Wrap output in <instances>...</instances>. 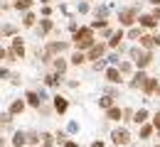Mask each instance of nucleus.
<instances>
[{
    "instance_id": "f3484780",
    "label": "nucleus",
    "mask_w": 160,
    "mask_h": 147,
    "mask_svg": "<svg viewBox=\"0 0 160 147\" xmlns=\"http://www.w3.org/2000/svg\"><path fill=\"white\" fill-rule=\"evenodd\" d=\"M145 79H148V76H145L143 71H138V74L133 76V81H131V88H140V86L145 84Z\"/></svg>"
},
{
    "instance_id": "6ab92c4d",
    "label": "nucleus",
    "mask_w": 160,
    "mask_h": 147,
    "mask_svg": "<svg viewBox=\"0 0 160 147\" xmlns=\"http://www.w3.org/2000/svg\"><path fill=\"white\" fill-rule=\"evenodd\" d=\"M35 22H37V15H35V12H25V17H22V25H25V27H35Z\"/></svg>"
},
{
    "instance_id": "9b49d317",
    "label": "nucleus",
    "mask_w": 160,
    "mask_h": 147,
    "mask_svg": "<svg viewBox=\"0 0 160 147\" xmlns=\"http://www.w3.org/2000/svg\"><path fill=\"white\" fill-rule=\"evenodd\" d=\"M32 2H35V0H15V2H12V7H15L18 12H30Z\"/></svg>"
},
{
    "instance_id": "f03ea898",
    "label": "nucleus",
    "mask_w": 160,
    "mask_h": 147,
    "mask_svg": "<svg viewBox=\"0 0 160 147\" xmlns=\"http://www.w3.org/2000/svg\"><path fill=\"white\" fill-rule=\"evenodd\" d=\"M131 57L136 59L138 69H145L148 64L153 62V54H150V52H145V49H140V47H133V49H131Z\"/></svg>"
},
{
    "instance_id": "6e6552de",
    "label": "nucleus",
    "mask_w": 160,
    "mask_h": 147,
    "mask_svg": "<svg viewBox=\"0 0 160 147\" xmlns=\"http://www.w3.org/2000/svg\"><path fill=\"white\" fill-rule=\"evenodd\" d=\"M10 49L15 52V57H18V59H22V57H25V42H22L20 37H12V44H10Z\"/></svg>"
},
{
    "instance_id": "aec40b11",
    "label": "nucleus",
    "mask_w": 160,
    "mask_h": 147,
    "mask_svg": "<svg viewBox=\"0 0 160 147\" xmlns=\"http://www.w3.org/2000/svg\"><path fill=\"white\" fill-rule=\"evenodd\" d=\"M140 88H143L145 93H153V91L158 88V81H155V79H145V84L140 86Z\"/></svg>"
},
{
    "instance_id": "f704fd0d",
    "label": "nucleus",
    "mask_w": 160,
    "mask_h": 147,
    "mask_svg": "<svg viewBox=\"0 0 160 147\" xmlns=\"http://www.w3.org/2000/svg\"><path fill=\"white\" fill-rule=\"evenodd\" d=\"M150 17H153V20H155V22L160 20V7H155V12H153V15H150Z\"/></svg>"
},
{
    "instance_id": "37998d69",
    "label": "nucleus",
    "mask_w": 160,
    "mask_h": 147,
    "mask_svg": "<svg viewBox=\"0 0 160 147\" xmlns=\"http://www.w3.org/2000/svg\"><path fill=\"white\" fill-rule=\"evenodd\" d=\"M2 145H5V140H2V137H0V147H2Z\"/></svg>"
},
{
    "instance_id": "7c9ffc66",
    "label": "nucleus",
    "mask_w": 160,
    "mask_h": 147,
    "mask_svg": "<svg viewBox=\"0 0 160 147\" xmlns=\"http://www.w3.org/2000/svg\"><path fill=\"white\" fill-rule=\"evenodd\" d=\"M128 34H131V39H138V37H140V30H131Z\"/></svg>"
},
{
    "instance_id": "0eeeda50",
    "label": "nucleus",
    "mask_w": 160,
    "mask_h": 147,
    "mask_svg": "<svg viewBox=\"0 0 160 147\" xmlns=\"http://www.w3.org/2000/svg\"><path fill=\"white\" fill-rule=\"evenodd\" d=\"M22 110H25V101H22V98H15V101L10 103V108H8V115L15 118V115H20Z\"/></svg>"
},
{
    "instance_id": "cd10ccee",
    "label": "nucleus",
    "mask_w": 160,
    "mask_h": 147,
    "mask_svg": "<svg viewBox=\"0 0 160 147\" xmlns=\"http://www.w3.org/2000/svg\"><path fill=\"white\" fill-rule=\"evenodd\" d=\"M150 135H153V125H143L140 127V137H143V140H148Z\"/></svg>"
},
{
    "instance_id": "2f4dec72",
    "label": "nucleus",
    "mask_w": 160,
    "mask_h": 147,
    "mask_svg": "<svg viewBox=\"0 0 160 147\" xmlns=\"http://www.w3.org/2000/svg\"><path fill=\"white\" fill-rule=\"evenodd\" d=\"M49 12H52V7H49V5H44V7H42V15H44V17H49Z\"/></svg>"
},
{
    "instance_id": "7ed1b4c3",
    "label": "nucleus",
    "mask_w": 160,
    "mask_h": 147,
    "mask_svg": "<svg viewBox=\"0 0 160 147\" xmlns=\"http://www.w3.org/2000/svg\"><path fill=\"white\" fill-rule=\"evenodd\" d=\"M44 101H47V96H44V93H37V91H27V93H25V105H32V108H40L42 103H44Z\"/></svg>"
},
{
    "instance_id": "79ce46f5",
    "label": "nucleus",
    "mask_w": 160,
    "mask_h": 147,
    "mask_svg": "<svg viewBox=\"0 0 160 147\" xmlns=\"http://www.w3.org/2000/svg\"><path fill=\"white\" fill-rule=\"evenodd\" d=\"M150 2H153V5H155V7H158V5H160V0H150Z\"/></svg>"
},
{
    "instance_id": "ea45409f",
    "label": "nucleus",
    "mask_w": 160,
    "mask_h": 147,
    "mask_svg": "<svg viewBox=\"0 0 160 147\" xmlns=\"http://www.w3.org/2000/svg\"><path fill=\"white\" fill-rule=\"evenodd\" d=\"M2 59H5V49L0 47V62H2Z\"/></svg>"
},
{
    "instance_id": "a211bd4d",
    "label": "nucleus",
    "mask_w": 160,
    "mask_h": 147,
    "mask_svg": "<svg viewBox=\"0 0 160 147\" xmlns=\"http://www.w3.org/2000/svg\"><path fill=\"white\" fill-rule=\"evenodd\" d=\"M121 115H123V110H121V108H116V105L106 110V118H108V120H121Z\"/></svg>"
},
{
    "instance_id": "f8f14e48",
    "label": "nucleus",
    "mask_w": 160,
    "mask_h": 147,
    "mask_svg": "<svg viewBox=\"0 0 160 147\" xmlns=\"http://www.w3.org/2000/svg\"><path fill=\"white\" fill-rule=\"evenodd\" d=\"M103 52H106V47H103V44H94V47L89 49V59H96V62H99L101 57H103Z\"/></svg>"
},
{
    "instance_id": "49530a36",
    "label": "nucleus",
    "mask_w": 160,
    "mask_h": 147,
    "mask_svg": "<svg viewBox=\"0 0 160 147\" xmlns=\"http://www.w3.org/2000/svg\"><path fill=\"white\" fill-rule=\"evenodd\" d=\"M12 2H15V0H12Z\"/></svg>"
},
{
    "instance_id": "bb28decb",
    "label": "nucleus",
    "mask_w": 160,
    "mask_h": 147,
    "mask_svg": "<svg viewBox=\"0 0 160 147\" xmlns=\"http://www.w3.org/2000/svg\"><path fill=\"white\" fill-rule=\"evenodd\" d=\"M84 62H86V57H84L81 52H74V54H72V64H77V66H79V64H84Z\"/></svg>"
},
{
    "instance_id": "c9c22d12",
    "label": "nucleus",
    "mask_w": 160,
    "mask_h": 147,
    "mask_svg": "<svg viewBox=\"0 0 160 147\" xmlns=\"http://www.w3.org/2000/svg\"><path fill=\"white\" fill-rule=\"evenodd\" d=\"M94 27H106V20H94Z\"/></svg>"
},
{
    "instance_id": "393cba45",
    "label": "nucleus",
    "mask_w": 160,
    "mask_h": 147,
    "mask_svg": "<svg viewBox=\"0 0 160 147\" xmlns=\"http://www.w3.org/2000/svg\"><path fill=\"white\" fill-rule=\"evenodd\" d=\"M133 120H136V123H145V120H148V110H143V108H140V110H136Z\"/></svg>"
},
{
    "instance_id": "dca6fc26",
    "label": "nucleus",
    "mask_w": 160,
    "mask_h": 147,
    "mask_svg": "<svg viewBox=\"0 0 160 147\" xmlns=\"http://www.w3.org/2000/svg\"><path fill=\"white\" fill-rule=\"evenodd\" d=\"M140 49H150V47H155V37H150V34H140Z\"/></svg>"
},
{
    "instance_id": "58836bf2",
    "label": "nucleus",
    "mask_w": 160,
    "mask_h": 147,
    "mask_svg": "<svg viewBox=\"0 0 160 147\" xmlns=\"http://www.w3.org/2000/svg\"><path fill=\"white\" fill-rule=\"evenodd\" d=\"M91 147H103V142H101V140H96V142H94Z\"/></svg>"
},
{
    "instance_id": "20e7f679",
    "label": "nucleus",
    "mask_w": 160,
    "mask_h": 147,
    "mask_svg": "<svg viewBox=\"0 0 160 147\" xmlns=\"http://www.w3.org/2000/svg\"><path fill=\"white\" fill-rule=\"evenodd\" d=\"M136 17H138V10H136V7H126V10H121V12H118L121 25H133Z\"/></svg>"
},
{
    "instance_id": "e433bc0d",
    "label": "nucleus",
    "mask_w": 160,
    "mask_h": 147,
    "mask_svg": "<svg viewBox=\"0 0 160 147\" xmlns=\"http://www.w3.org/2000/svg\"><path fill=\"white\" fill-rule=\"evenodd\" d=\"M64 147H79V145H77L74 140H67V142H64Z\"/></svg>"
},
{
    "instance_id": "4c0bfd02",
    "label": "nucleus",
    "mask_w": 160,
    "mask_h": 147,
    "mask_svg": "<svg viewBox=\"0 0 160 147\" xmlns=\"http://www.w3.org/2000/svg\"><path fill=\"white\" fill-rule=\"evenodd\" d=\"M155 127H158V130H160V113H158V115H155Z\"/></svg>"
},
{
    "instance_id": "a19ab883",
    "label": "nucleus",
    "mask_w": 160,
    "mask_h": 147,
    "mask_svg": "<svg viewBox=\"0 0 160 147\" xmlns=\"http://www.w3.org/2000/svg\"><path fill=\"white\" fill-rule=\"evenodd\" d=\"M40 2H42V5H49V2H52V0H40Z\"/></svg>"
},
{
    "instance_id": "2eb2a0df",
    "label": "nucleus",
    "mask_w": 160,
    "mask_h": 147,
    "mask_svg": "<svg viewBox=\"0 0 160 147\" xmlns=\"http://www.w3.org/2000/svg\"><path fill=\"white\" fill-rule=\"evenodd\" d=\"M106 79L111 81V84H121L123 79H121V71L118 69H106Z\"/></svg>"
},
{
    "instance_id": "a878e982",
    "label": "nucleus",
    "mask_w": 160,
    "mask_h": 147,
    "mask_svg": "<svg viewBox=\"0 0 160 147\" xmlns=\"http://www.w3.org/2000/svg\"><path fill=\"white\" fill-rule=\"evenodd\" d=\"M99 105H101V108H106V110H108V108H113V98H111V96H103V98L99 101Z\"/></svg>"
},
{
    "instance_id": "ddd939ff",
    "label": "nucleus",
    "mask_w": 160,
    "mask_h": 147,
    "mask_svg": "<svg viewBox=\"0 0 160 147\" xmlns=\"http://www.w3.org/2000/svg\"><path fill=\"white\" fill-rule=\"evenodd\" d=\"M0 37H18V27L10 25V22L2 25V27H0Z\"/></svg>"
},
{
    "instance_id": "4468645a",
    "label": "nucleus",
    "mask_w": 160,
    "mask_h": 147,
    "mask_svg": "<svg viewBox=\"0 0 160 147\" xmlns=\"http://www.w3.org/2000/svg\"><path fill=\"white\" fill-rule=\"evenodd\" d=\"M12 145H15V147H25V145H27V132L18 130V132L12 135Z\"/></svg>"
},
{
    "instance_id": "412c9836",
    "label": "nucleus",
    "mask_w": 160,
    "mask_h": 147,
    "mask_svg": "<svg viewBox=\"0 0 160 147\" xmlns=\"http://www.w3.org/2000/svg\"><path fill=\"white\" fill-rule=\"evenodd\" d=\"M121 39H123V32H121V30H116V32L111 34V39H108V47H118Z\"/></svg>"
},
{
    "instance_id": "c85d7f7f",
    "label": "nucleus",
    "mask_w": 160,
    "mask_h": 147,
    "mask_svg": "<svg viewBox=\"0 0 160 147\" xmlns=\"http://www.w3.org/2000/svg\"><path fill=\"white\" fill-rule=\"evenodd\" d=\"M44 84H47V86H57V84H59L57 74H49V76H44Z\"/></svg>"
},
{
    "instance_id": "b1692460",
    "label": "nucleus",
    "mask_w": 160,
    "mask_h": 147,
    "mask_svg": "<svg viewBox=\"0 0 160 147\" xmlns=\"http://www.w3.org/2000/svg\"><path fill=\"white\" fill-rule=\"evenodd\" d=\"M54 71H57V74H64V71H67V62H64V59H54Z\"/></svg>"
},
{
    "instance_id": "473e14b6",
    "label": "nucleus",
    "mask_w": 160,
    "mask_h": 147,
    "mask_svg": "<svg viewBox=\"0 0 160 147\" xmlns=\"http://www.w3.org/2000/svg\"><path fill=\"white\" fill-rule=\"evenodd\" d=\"M118 71H123V74H128V71H131V64H121V69Z\"/></svg>"
},
{
    "instance_id": "39448f33",
    "label": "nucleus",
    "mask_w": 160,
    "mask_h": 147,
    "mask_svg": "<svg viewBox=\"0 0 160 147\" xmlns=\"http://www.w3.org/2000/svg\"><path fill=\"white\" fill-rule=\"evenodd\" d=\"M111 140H113L116 145H128V142H131V135H128L126 127H118V130L111 132Z\"/></svg>"
},
{
    "instance_id": "c756f323",
    "label": "nucleus",
    "mask_w": 160,
    "mask_h": 147,
    "mask_svg": "<svg viewBox=\"0 0 160 147\" xmlns=\"http://www.w3.org/2000/svg\"><path fill=\"white\" fill-rule=\"evenodd\" d=\"M12 74H10V69H5V66H0V79H10Z\"/></svg>"
},
{
    "instance_id": "72a5a7b5",
    "label": "nucleus",
    "mask_w": 160,
    "mask_h": 147,
    "mask_svg": "<svg viewBox=\"0 0 160 147\" xmlns=\"http://www.w3.org/2000/svg\"><path fill=\"white\" fill-rule=\"evenodd\" d=\"M79 130V123H69V132H77Z\"/></svg>"
},
{
    "instance_id": "f257e3e1",
    "label": "nucleus",
    "mask_w": 160,
    "mask_h": 147,
    "mask_svg": "<svg viewBox=\"0 0 160 147\" xmlns=\"http://www.w3.org/2000/svg\"><path fill=\"white\" fill-rule=\"evenodd\" d=\"M74 42H77L79 49H89V47H94V32H91L89 27L77 30V32H74Z\"/></svg>"
},
{
    "instance_id": "1a4fd4ad",
    "label": "nucleus",
    "mask_w": 160,
    "mask_h": 147,
    "mask_svg": "<svg viewBox=\"0 0 160 147\" xmlns=\"http://www.w3.org/2000/svg\"><path fill=\"white\" fill-rule=\"evenodd\" d=\"M52 27H54V25H52L49 17H42L40 20V37H47V34L52 32Z\"/></svg>"
},
{
    "instance_id": "de8ad7c7",
    "label": "nucleus",
    "mask_w": 160,
    "mask_h": 147,
    "mask_svg": "<svg viewBox=\"0 0 160 147\" xmlns=\"http://www.w3.org/2000/svg\"><path fill=\"white\" fill-rule=\"evenodd\" d=\"M0 39H2V37H0Z\"/></svg>"
},
{
    "instance_id": "c03bdc74",
    "label": "nucleus",
    "mask_w": 160,
    "mask_h": 147,
    "mask_svg": "<svg viewBox=\"0 0 160 147\" xmlns=\"http://www.w3.org/2000/svg\"><path fill=\"white\" fill-rule=\"evenodd\" d=\"M0 15H2V7H0Z\"/></svg>"
},
{
    "instance_id": "4be33fe9",
    "label": "nucleus",
    "mask_w": 160,
    "mask_h": 147,
    "mask_svg": "<svg viewBox=\"0 0 160 147\" xmlns=\"http://www.w3.org/2000/svg\"><path fill=\"white\" fill-rule=\"evenodd\" d=\"M40 140H42V135L40 132H27V145H40Z\"/></svg>"
},
{
    "instance_id": "423d86ee",
    "label": "nucleus",
    "mask_w": 160,
    "mask_h": 147,
    "mask_svg": "<svg viewBox=\"0 0 160 147\" xmlns=\"http://www.w3.org/2000/svg\"><path fill=\"white\" fill-rule=\"evenodd\" d=\"M67 47H69L67 42H49V44H47V52H44V54H47V57H52V54H62Z\"/></svg>"
},
{
    "instance_id": "9d476101",
    "label": "nucleus",
    "mask_w": 160,
    "mask_h": 147,
    "mask_svg": "<svg viewBox=\"0 0 160 147\" xmlns=\"http://www.w3.org/2000/svg\"><path fill=\"white\" fill-rule=\"evenodd\" d=\"M67 108H69V101L64 96H54V110L57 113H67Z\"/></svg>"
},
{
    "instance_id": "a18cd8bd",
    "label": "nucleus",
    "mask_w": 160,
    "mask_h": 147,
    "mask_svg": "<svg viewBox=\"0 0 160 147\" xmlns=\"http://www.w3.org/2000/svg\"><path fill=\"white\" fill-rule=\"evenodd\" d=\"M158 93H160V86H158Z\"/></svg>"
},
{
    "instance_id": "5701e85b",
    "label": "nucleus",
    "mask_w": 160,
    "mask_h": 147,
    "mask_svg": "<svg viewBox=\"0 0 160 147\" xmlns=\"http://www.w3.org/2000/svg\"><path fill=\"white\" fill-rule=\"evenodd\" d=\"M140 25H143V27H155V25H158V22L153 20V17H150V15H140Z\"/></svg>"
}]
</instances>
